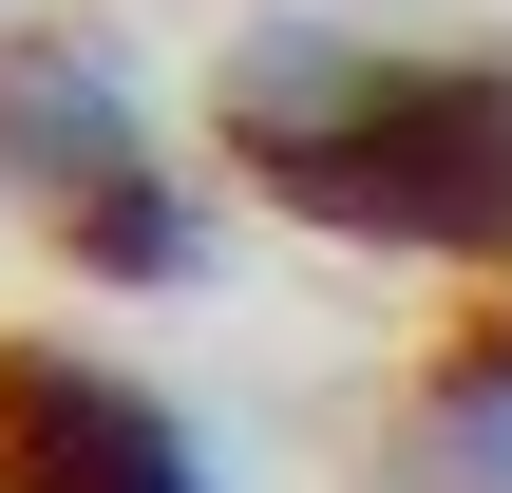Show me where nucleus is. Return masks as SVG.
Here are the masks:
<instances>
[{"instance_id":"f257e3e1","label":"nucleus","mask_w":512,"mask_h":493,"mask_svg":"<svg viewBox=\"0 0 512 493\" xmlns=\"http://www.w3.org/2000/svg\"><path fill=\"white\" fill-rule=\"evenodd\" d=\"M228 152L342 247L512 266V57H418V38L285 19V38L228 57Z\"/></svg>"},{"instance_id":"f03ea898","label":"nucleus","mask_w":512,"mask_h":493,"mask_svg":"<svg viewBox=\"0 0 512 493\" xmlns=\"http://www.w3.org/2000/svg\"><path fill=\"white\" fill-rule=\"evenodd\" d=\"M0 190L19 209H57V228H95V266H171L190 228L152 209V152H133V95L76 57V38H38V57H0Z\"/></svg>"},{"instance_id":"7ed1b4c3","label":"nucleus","mask_w":512,"mask_h":493,"mask_svg":"<svg viewBox=\"0 0 512 493\" xmlns=\"http://www.w3.org/2000/svg\"><path fill=\"white\" fill-rule=\"evenodd\" d=\"M0 493H209V437L95 342H0Z\"/></svg>"}]
</instances>
